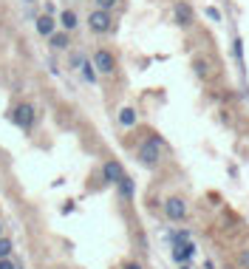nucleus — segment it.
Masks as SVG:
<instances>
[{
  "label": "nucleus",
  "instance_id": "nucleus-14",
  "mask_svg": "<svg viewBox=\"0 0 249 269\" xmlns=\"http://www.w3.org/2000/svg\"><path fill=\"white\" fill-rule=\"evenodd\" d=\"M79 68H82V79L93 85V82H96V77H99V74H96V68H93V63H91V60H85Z\"/></svg>",
  "mask_w": 249,
  "mask_h": 269
},
{
  "label": "nucleus",
  "instance_id": "nucleus-1",
  "mask_svg": "<svg viewBox=\"0 0 249 269\" xmlns=\"http://www.w3.org/2000/svg\"><path fill=\"white\" fill-rule=\"evenodd\" d=\"M37 108H34L31 102H17L14 108L9 111V119H11V125H17L20 131H26V134H31L34 131V125H37Z\"/></svg>",
  "mask_w": 249,
  "mask_h": 269
},
{
  "label": "nucleus",
  "instance_id": "nucleus-4",
  "mask_svg": "<svg viewBox=\"0 0 249 269\" xmlns=\"http://www.w3.org/2000/svg\"><path fill=\"white\" fill-rule=\"evenodd\" d=\"M91 63L96 68V74H102V77H111L113 71H116V57H113V51H108V48H96L93 57H91Z\"/></svg>",
  "mask_w": 249,
  "mask_h": 269
},
{
  "label": "nucleus",
  "instance_id": "nucleus-5",
  "mask_svg": "<svg viewBox=\"0 0 249 269\" xmlns=\"http://www.w3.org/2000/svg\"><path fill=\"white\" fill-rule=\"evenodd\" d=\"M164 215H167L170 221H184L187 218V202L179 199V196H170L167 202H164Z\"/></svg>",
  "mask_w": 249,
  "mask_h": 269
},
{
  "label": "nucleus",
  "instance_id": "nucleus-21",
  "mask_svg": "<svg viewBox=\"0 0 249 269\" xmlns=\"http://www.w3.org/2000/svg\"><path fill=\"white\" fill-rule=\"evenodd\" d=\"M124 269H142V264H136V261H130V264H124Z\"/></svg>",
  "mask_w": 249,
  "mask_h": 269
},
{
  "label": "nucleus",
  "instance_id": "nucleus-7",
  "mask_svg": "<svg viewBox=\"0 0 249 269\" xmlns=\"http://www.w3.org/2000/svg\"><path fill=\"white\" fill-rule=\"evenodd\" d=\"M122 176H124V168L116 162V159H108V162L102 165V179L108 181V184H116Z\"/></svg>",
  "mask_w": 249,
  "mask_h": 269
},
{
  "label": "nucleus",
  "instance_id": "nucleus-16",
  "mask_svg": "<svg viewBox=\"0 0 249 269\" xmlns=\"http://www.w3.org/2000/svg\"><path fill=\"white\" fill-rule=\"evenodd\" d=\"M119 3H122V0H93V6H96V9H102V11H113Z\"/></svg>",
  "mask_w": 249,
  "mask_h": 269
},
{
  "label": "nucleus",
  "instance_id": "nucleus-10",
  "mask_svg": "<svg viewBox=\"0 0 249 269\" xmlns=\"http://www.w3.org/2000/svg\"><path fill=\"white\" fill-rule=\"evenodd\" d=\"M57 23H60L65 32H74V29L79 26V17H77V11L74 9H62L60 11V17H57Z\"/></svg>",
  "mask_w": 249,
  "mask_h": 269
},
{
  "label": "nucleus",
  "instance_id": "nucleus-18",
  "mask_svg": "<svg viewBox=\"0 0 249 269\" xmlns=\"http://www.w3.org/2000/svg\"><path fill=\"white\" fill-rule=\"evenodd\" d=\"M207 14H210V20H215V23L221 20V11L215 9V6H210V9H207Z\"/></svg>",
  "mask_w": 249,
  "mask_h": 269
},
{
  "label": "nucleus",
  "instance_id": "nucleus-12",
  "mask_svg": "<svg viewBox=\"0 0 249 269\" xmlns=\"http://www.w3.org/2000/svg\"><path fill=\"white\" fill-rule=\"evenodd\" d=\"M136 122H139L136 108H122V111H119V125H122V128H133Z\"/></svg>",
  "mask_w": 249,
  "mask_h": 269
},
{
  "label": "nucleus",
  "instance_id": "nucleus-24",
  "mask_svg": "<svg viewBox=\"0 0 249 269\" xmlns=\"http://www.w3.org/2000/svg\"><path fill=\"white\" fill-rule=\"evenodd\" d=\"M0 235H3V224H0Z\"/></svg>",
  "mask_w": 249,
  "mask_h": 269
},
{
  "label": "nucleus",
  "instance_id": "nucleus-11",
  "mask_svg": "<svg viewBox=\"0 0 249 269\" xmlns=\"http://www.w3.org/2000/svg\"><path fill=\"white\" fill-rule=\"evenodd\" d=\"M173 14H176V23H179V26H192V9L187 3H176Z\"/></svg>",
  "mask_w": 249,
  "mask_h": 269
},
{
  "label": "nucleus",
  "instance_id": "nucleus-20",
  "mask_svg": "<svg viewBox=\"0 0 249 269\" xmlns=\"http://www.w3.org/2000/svg\"><path fill=\"white\" fill-rule=\"evenodd\" d=\"M43 11H45V14H54V11H57V9H54V3H45Z\"/></svg>",
  "mask_w": 249,
  "mask_h": 269
},
{
  "label": "nucleus",
  "instance_id": "nucleus-15",
  "mask_svg": "<svg viewBox=\"0 0 249 269\" xmlns=\"http://www.w3.org/2000/svg\"><path fill=\"white\" fill-rule=\"evenodd\" d=\"M14 252V241L9 235H0V258H11Z\"/></svg>",
  "mask_w": 249,
  "mask_h": 269
},
{
  "label": "nucleus",
  "instance_id": "nucleus-13",
  "mask_svg": "<svg viewBox=\"0 0 249 269\" xmlns=\"http://www.w3.org/2000/svg\"><path fill=\"white\" fill-rule=\"evenodd\" d=\"M116 187H119V196H122V199H133V179L122 176V179L116 181Z\"/></svg>",
  "mask_w": 249,
  "mask_h": 269
},
{
  "label": "nucleus",
  "instance_id": "nucleus-8",
  "mask_svg": "<svg viewBox=\"0 0 249 269\" xmlns=\"http://www.w3.org/2000/svg\"><path fill=\"white\" fill-rule=\"evenodd\" d=\"M57 26H60V23H57V17L54 14H40V17H37V23H34V29H37V34H40V37H51V34L57 32Z\"/></svg>",
  "mask_w": 249,
  "mask_h": 269
},
{
  "label": "nucleus",
  "instance_id": "nucleus-3",
  "mask_svg": "<svg viewBox=\"0 0 249 269\" xmlns=\"http://www.w3.org/2000/svg\"><path fill=\"white\" fill-rule=\"evenodd\" d=\"M88 29L93 34H111L113 32V17H111V11H102V9H93L88 14Z\"/></svg>",
  "mask_w": 249,
  "mask_h": 269
},
{
  "label": "nucleus",
  "instance_id": "nucleus-23",
  "mask_svg": "<svg viewBox=\"0 0 249 269\" xmlns=\"http://www.w3.org/2000/svg\"><path fill=\"white\" fill-rule=\"evenodd\" d=\"M26 3H37V0H26Z\"/></svg>",
  "mask_w": 249,
  "mask_h": 269
},
{
  "label": "nucleus",
  "instance_id": "nucleus-9",
  "mask_svg": "<svg viewBox=\"0 0 249 269\" xmlns=\"http://www.w3.org/2000/svg\"><path fill=\"white\" fill-rule=\"evenodd\" d=\"M48 45H51L54 51H65L68 45H71V32H65V29L60 32V29H57V32L48 37Z\"/></svg>",
  "mask_w": 249,
  "mask_h": 269
},
{
  "label": "nucleus",
  "instance_id": "nucleus-6",
  "mask_svg": "<svg viewBox=\"0 0 249 269\" xmlns=\"http://www.w3.org/2000/svg\"><path fill=\"white\" fill-rule=\"evenodd\" d=\"M192 255H195V244L192 241H176L173 244V261L176 264H187Z\"/></svg>",
  "mask_w": 249,
  "mask_h": 269
},
{
  "label": "nucleus",
  "instance_id": "nucleus-22",
  "mask_svg": "<svg viewBox=\"0 0 249 269\" xmlns=\"http://www.w3.org/2000/svg\"><path fill=\"white\" fill-rule=\"evenodd\" d=\"M181 269H190V264H181Z\"/></svg>",
  "mask_w": 249,
  "mask_h": 269
},
{
  "label": "nucleus",
  "instance_id": "nucleus-2",
  "mask_svg": "<svg viewBox=\"0 0 249 269\" xmlns=\"http://www.w3.org/2000/svg\"><path fill=\"white\" fill-rule=\"evenodd\" d=\"M161 147H164V142H161L158 136H147L145 142L139 145V150H136L139 165H145V168H156L158 162H161Z\"/></svg>",
  "mask_w": 249,
  "mask_h": 269
},
{
  "label": "nucleus",
  "instance_id": "nucleus-17",
  "mask_svg": "<svg viewBox=\"0 0 249 269\" xmlns=\"http://www.w3.org/2000/svg\"><path fill=\"white\" fill-rule=\"evenodd\" d=\"M0 269H20V264L11 258H0Z\"/></svg>",
  "mask_w": 249,
  "mask_h": 269
},
{
  "label": "nucleus",
  "instance_id": "nucleus-19",
  "mask_svg": "<svg viewBox=\"0 0 249 269\" xmlns=\"http://www.w3.org/2000/svg\"><path fill=\"white\" fill-rule=\"evenodd\" d=\"M241 267H247V269H249V249L244 252V255H241Z\"/></svg>",
  "mask_w": 249,
  "mask_h": 269
}]
</instances>
